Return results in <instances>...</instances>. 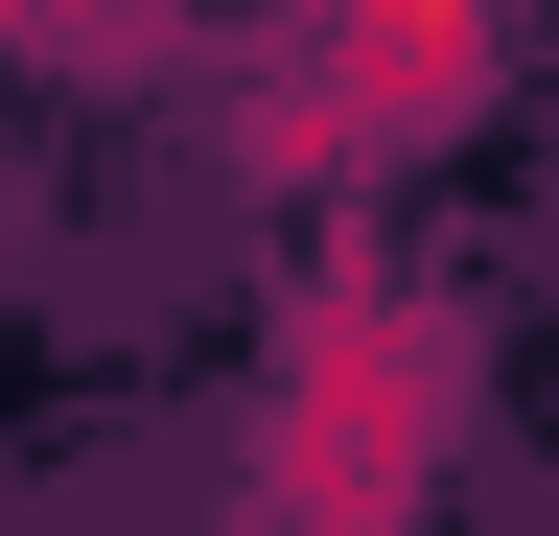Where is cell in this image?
Wrapping results in <instances>:
<instances>
[{
    "label": "cell",
    "instance_id": "6da1fadb",
    "mask_svg": "<svg viewBox=\"0 0 559 536\" xmlns=\"http://www.w3.org/2000/svg\"><path fill=\"white\" fill-rule=\"evenodd\" d=\"M443 443H466V326L396 257H304L257 350V536H419Z\"/></svg>",
    "mask_w": 559,
    "mask_h": 536
},
{
    "label": "cell",
    "instance_id": "7a4b0ae2",
    "mask_svg": "<svg viewBox=\"0 0 559 536\" xmlns=\"http://www.w3.org/2000/svg\"><path fill=\"white\" fill-rule=\"evenodd\" d=\"M304 47H326V71H349V117H373V141H396V164H443V141H466V117H489V94H513V0H326V24H304Z\"/></svg>",
    "mask_w": 559,
    "mask_h": 536
},
{
    "label": "cell",
    "instance_id": "277c9868",
    "mask_svg": "<svg viewBox=\"0 0 559 536\" xmlns=\"http://www.w3.org/2000/svg\"><path fill=\"white\" fill-rule=\"evenodd\" d=\"M257 24H326V0H257Z\"/></svg>",
    "mask_w": 559,
    "mask_h": 536
},
{
    "label": "cell",
    "instance_id": "3957f363",
    "mask_svg": "<svg viewBox=\"0 0 559 536\" xmlns=\"http://www.w3.org/2000/svg\"><path fill=\"white\" fill-rule=\"evenodd\" d=\"M164 24H187V0H0V47H24V71H140Z\"/></svg>",
    "mask_w": 559,
    "mask_h": 536
}]
</instances>
